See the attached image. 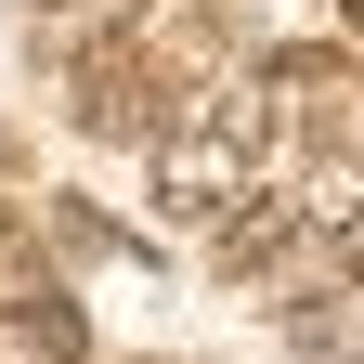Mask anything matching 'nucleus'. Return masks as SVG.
<instances>
[{"label": "nucleus", "mask_w": 364, "mask_h": 364, "mask_svg": "<svg viewBox=\"0 0 364 364\" xmlns=\"http://www.w3.org/2000/svg\"><path fill=\"white\" fill-rule=\"evenodd\" d=\"M287 338H299L312 364H338V351L364 338V312H351V299H287Z\"/></svg>", "instance_id": "423d86ee"}, {"label": "nucleus", "mask_w": 364, "mask_h": 364, "mask_svg": "<svg viewBox=\"0 0 364 364\" xmlns=\"http://www.w3.org/2000/svg\"><path fill=\"white\" fill-rule=\"evenodd\" d=\"M247 169H260V156H247V144H221V130H196V144L169 130V144H156V208L182 221V235H221V221L260 196Z\"/></svg>", "instance_id": "f03ea898"}, {"label": "nucleus", "mask_w": 364, "mask_h": 364, "mask_svg": "<svg viewBox=\"0 0 364 364\" xmlns=\"http://www.w3.org/2000/svg\"><path fill=\"white\" fill-rule=\"evenodd\" d=\"M65 117L91 130V144H169V78L130 53V39H91L78 78H65Z\"/></svg>", "instance_id": "f257e3e1"}, {"label": "nucleus", "mask_w": 364, "mask_h": 364, "mask_svg": "<svg viewBox=\"0 0 364 364\" xmlns=\"http://www.w3.org/2000/svg\"><path fill=\"white\" fill-rule=\"evenodd\" d=\"M130 53H144V65L182 91V78H208V53H221V14H208V0H156V14L130 26Z\"/></svg>", "instance_id": "7ed1b4c3"}, {"label": "nucleus", "mask_w": 364, "mask_h": 364, "mask_svg": "<svg viewBox=\"0 0 364 364\" xmlns=\"http://www.w3.org/2000/svg\"><path fill=\"white\" fill-rule=\"evenodd\" d=\"M287 235H299V196H247V208L208 235V260H221V273H260V260L287 247Z\"/></svg>", "instance_id": "20e7f679"}, {"label": "nucleus", "mask_w": 364, "mask_h": 364, "mask_svg": "<svg viewBox=\"0 0 364 364\" xmlns=\"http://www.w3.org/2000/svg\"><path fill=\"white\" fill-rule=\"evenodd\" d=\"M0 260H14V287H53V273H39V247H26V221L0 208Z\"/></svg>", "instance_id": "0eeeda50"}, {"label": "nucleus", "mask_w": 364, "mask_h": 364, "mask_svg": "<svg viewBox=\"0 0 364 364\" xmlns=\"http://www.w3.org/2000/svg\"><path fill=\"white\" fill-rule=\"evenodd\" d=\"M351 91V53H273V105H338Z\"/></svg>", "instance_id": "39448f33"}, {"label": "nucleus", "mask_w": 364, "mask_h": 364, "mask_svg": "<svg viewBox=\"0 0 364 364\" xmlns=\"http://www.w3.org/2000/svg\"><path fill=\"white\" fill-rule=\"evenodd\" d=\"M351 14H364V0H351Z\"/></svg>", "instance_id": "6e6552de"}]
</instances>
